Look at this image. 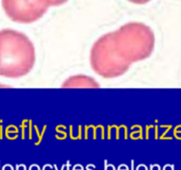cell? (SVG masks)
Masks as SVG:
<instances>
[{
  "label": "cell",
  "mask_w": 181,
  "mask_h": 170,
  "mask_svg": "<svg viewBox=\"0 0 181 170\" xmlns=\"http://www.w3.org/2000/svg\"><path fill=\"white\" fill-rule=\"evenodd\" d=\"M34 63V47L24 34L10 29L0 31V77H24Z\"/></svg>",
  "instance_id": "obj_1"
},
{
  "label": "cell",
  "mask_w": 181,
  "mask_h": 170,
  "mask_svg": "<svg viewBox=\"0 0 181 170\" xmlns=\"http://www.w3.org/2000/svg\"><path fill=\"white\" fill-rule=\"evenodd\" d=\"M130 65L119 54L110 37L100 39L90 53V66L93 70L105 79L120 77L129 70Z\"/></svg>",
  "instance_id": "obj_2"
},
{
  "label": "cell",
  "mask_w": 181,
  "mask_h": 170,
  "mask_svg": "<svg viewBox=\"0 0 181 170\" xmlns=\"http://www.w3.org/2000/svg\"><path fill=\"white\" fill-rule=\"evenodd\" d=\"M119 54L129 64L143 61L151 54L154 38L147 29H137L136 26L120 32V37L115 44Z\"/></svg>",
  "instance_id": "obj_3"
},
{
  "label": "cell",
  "mask_w": 181,
  "mask_h": 170,
  "mask_svg": "<svg viewBox=\"0 0 181 170\" xmlns=\"http://www.w3.org/2000/svg\"><path fill=\"white\" fill-rule=\"evenodd\" d=\"M2 7L13 21L30 24L43 16L47 5L42 0H2Z\"/></svg>",
  "instance_id": "obj_4"
},
{
  "label": "cell",
  "mask_w": 181,
  "mask_h": 170,
  "mask_svg": "<svg viewBox=\"0 0 181 170\" xmlns=\"http://www.w3.org/2000/svg\"><path fill=\"white\" fill-rule=\"evenodd\" d=\"M63 87H99V85L90 77L79 75L67 79L63 83Z\"/></svg>",
  "instance_id": "obj_5"
},
{
  "label": "cell",
  "mask_w": 181,
  "mask_h": 170,
  "mask_svg": "<svg viewBox=\"0 0 181 170\" xmlns=\"http://www.w3.org/2000/svg\"><path fill=\"white\" fill-rule=\"evenodd\" d=\"M42 1H43V2H44L46 5H49V4L56 5V4H60V3L64 2L65 0H42Z\"/></svg>",
  "instance_id": "obj_6"
},
{
  "label": "cell",
  "mask_w": 181,
  "mask_h": 170,
  "mask_svg": "<svg viewBox=\"0 0 181 170\" xmlns=\"http://www.w3.org/2000/svg\"><path fill=\"white\" fill-rule=\"evenodd\" d=\"M130 1H132V2H135V3H144V2H147L148 0H130Z\"/></svg>",
  "instance_id": "obj_7"
}]
</instances>
